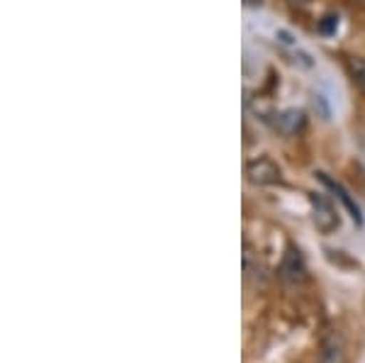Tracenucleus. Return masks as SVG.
Listing matches in <instances>:
<instances>
[{"label": "nucleus", "instance_id": "nucleus-2", "mask_svg": "<svg viewBox=\"0 0 365 363\" xmlns=\"http://www.w3.org/2000/svg\"><path fill=\"white\" fill-rule=\"evenodd\" d=\"M246 178H249L253 185H275V183H280L282 171L273 159L261 156V159H253L246 163Z\"/></svg>", "mask_w": 365, "mask_h": 363}, {"label": "nucleus", "instance_id": "nucleus-1", "mask_svg": "<svg viewBox=\"0 0 365 363\" xmlns=\"http://www.w3.org/2000/svg\"><path fill=\"white\" fill-rule=\"evenodd\" d=\"M309 203H312V220H314V227L322 234H331L339 230V215L336 208L327 200L319 193H309Z\"/></svg>", "mask_w": 365, "mask_h": 363}, {"label": "nucleus", "instance_id": "nucleus-4", "mask_svg": "<svg viewBox=\"0 0 365 363\" xmlns=\"http://www.w3.org/2000/svg\"><path fill=\"white\" fill-rule=\"evenodd\" d=\"M344 339L336 332H329L319 344V363H344Z\"/></svg>", "mask_w": 365, "mask_h": 363}, {"label": "nucleus", "instance_id": "nucleus-5", "mask_svg": "<svg viewBox=\"0 0 365 363\" xmlns=\"http://www.w3.org/2000/svg\"><path fill=\"white\" fill-rule=\"evenodd\" d=\"M275 127H278V132L282 134H295L304 127V115L299 113V110H285V113L278 115Z\"/></svg>", "mask_w": 365, "mask_h": 363}, {"label": "nucleus", "instance_id": "nucleus-3", "mask_svg": "<svg viewBox=\"0 0 365 363\" xmlns=\"http://www.w3.org/2000/svg\"><path fill=\"white\" fill-rule=\"evenodd\" d=\"M317 178H319L322 183L327 185V188L331 190L334 195H336L341 203H344V208H346V210H349V213H351L353 222H356V225H363V215H361V208H358V205L353 203V198L349 195V193H346V188H344V185H341V183H336V180H334V178H329V175H327V173H322V171L317 173Z\"/></svg>", "mask_w": 365, "mask_h": 363}, {"label": "nucleus", "instance_id": "nucleus-8", "mask_svg": "<svg viewBox=\"0 0 365 363\" xmlns=\"http://www.w3.org/2000/svg\"><path fill=\"white\" fill-rule=\"evenodd\" d=\"M317 29H319V34H324V37H331V34H336V29H339V17L324 15L322 20L317 22Z\"/></svg>", "mask_w": 365, "mask_h": 363}, {"label": "nucleus", "instance_id": "nucleus-7", "mask_svg": "<svg viewBox=\"0 0 365 363\" xmlns=\"http://www.w3.org/2000/svg\"><path fill=\"white\" fill-rule=\"evenodd\" d=\"M282 271L287 273L290 278H304V263H302V256L299 251H287L285 261H282Z\"/></svg>", "mask_w": 365, "mask_h": 363}, {"label": "nucleus", "instance_id": "nucleus-6", "mask_svg": "<svg viewBox=\"0 0 365 363\" xmlns=\"http://www.w3.org/2000/svg\"><path fill=\"white\" fill-rule=\"evenodd\" d=\"M346 66H349L353 83H356L358 91L365 96V58L363 56H349L346 58Z\"/></svg>", "mask_w": 365, "mask_h": 363}, {"label": "nucleus", "instance_id": "nucleus-9", "mask_svg": "<svg viewBox=\"0 0 365 363\" xmlns=\"http://www.w3.org/2000/svg\"><path fill=\"white\" fill-rule=\"evenodd\" d=\"M363 5H365V0H363Z\"/></svg>", "mask_w": 365, "mask_h": 363}]
</instances>
